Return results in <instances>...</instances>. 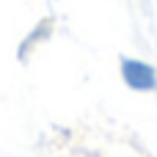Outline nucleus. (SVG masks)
Masks as SVG:
<instances>
[{
    "label": "nucleus",
    "instance_id": "1",
    "mask_svg": "<svg viewBox=\"0 0 157 157\" xmlns=\"http://www.w3.org/2000/svg\"><path fill=\"white\" fill-rule=\"evenodd\" d=\"M121 77L132 91H152L157 86V75L146 61H135V58H124L121 61Z\"/></svg>",
    "mask_w": 157,
    "mask_h": 157
}]
</instances>
